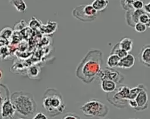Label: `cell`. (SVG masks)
<instances>
[{"mask_svg": "<svg viewBox=\"0 0 150 119\" xmlns=\"http://www.w3.org/2000/svg\"><path fill=\"white\" fill-rule=\"evenodd\" d=\"M103 63V53L101 50L91 49L77 65L75 71L76 76L83 83H91L98 77Z\"/></svg>", "mask_w": 150, "mask_h": 119, "instance_id": "1", "label": "cell"}, {"mask_svg": "<svg viewBox=\"0 0 150 119\" xmlns=\"http://www.w3.org/2000/svg\"><path fill=\"white\" fill-rule=\"evenodd\" d=\"M42 105L47 115L51 118L62 114L66 108L62 93L57 89L52 87L45 90L42 98Z\"/></svg>", "mask_w": 150, "mask_h": 119, "instance_id": "2", "label": "cell"}, {"mask_svg": "<svg viewBox=\"0 0 150 119\" xmlns=\"http://www.w3.org/2000/svg\"><path fill=\"white\" fill-rule=\"evenodd\" d=\"M10 99L13 104L16 113L25 117L34 114L37 110V104L33 95L25 91L13 93Z\"/></svg>", "mask_w": 150, "mask_h": 119, "instance_id": "3", "label": "cell"}, {"mask_svg": "<svg viewBox=\"0 0 150 119\" xmlns=\"http://www.w3.org/2000/svg\"><path fill=\"white\" fill-rule=\"evenodd\" d=\"M80 108L85 116L90 118L104 117L109 112L108 107L97 99H91L87 101Z\"/></svg>", "mask_w": 150, "mask_h": 119, "instance_id": "4", "label": "cell"}, {"mask_svg": "<svg viewBox=\"0 0 150 119\" xmlns=\"http://www.w3.org/2000/svg\"><path fill=\"white\" fill-rule=\"evenodd\" d=\"M130 89L129 86L126 85H118L114 91L107 93V101L117 108H125L128 106Z\"/></svg>", "mask_w": 150, "mask_h": 119, "instance_id": "5", "label": "cell"}, {"mask_svg": "<svg viewBox=\"0 0 150 119\" xmlns=\"http://www.w3.org/2000/svg\"><path fill=\"white\" fill-rule=\"evenodd\" d=\"M98 15L91 4H83L75 7L72 11V15L76 19L83 22L94 21Z\"/></svg>", "mask_w": 150, "mask_h": 119, "instance_id": "6", "label": "cell"}, {"mask_svg": "<svg viewBox=\"0 0 150 119\" xmlns=\"http://www.w3.org/2000/svg\"><path fill=\"white\" fill-rule=\"evenodd\" d=\"M98 77L101 81L108 80L115 82L117 85H121L124 83V74L119 71L109 67L102 69L98 73Z\"/></svg>", "mask_w": 150, "mask_h": 119, "instance_id": "7", "label": "cell"}, {"mask_svg": "<svg viewBox=\"0 0 150 119\" xmlns=\"http://www.w3.org/2000/svg\"><path fill=\"white\" fill-rule=\"evenodd\" d=\"M11 94L8 95L1 107V115L3 119H12L16 114L15 108L10 99Z\"/></svg>", "mask_w": 150, "mask_h": 119, "instance_id": "8", "label": "cell"}, {"mask_svg": "<svg viewBox=\"0 0 150 119\" xmlns=\"http://www.w3.org/2000/svg\"><path fill=\"white\" fill-rule=\"evenodd\" d=\"M135 100L137 104L136 111H144L147 109L148 106V95L146 87L140 91Z\"/></svg>", "mask_w": 150, "mask_h": 119, "instance_id": "9", "label": "cell"}, {"mask_svg": "<svg viewBox=\"0 0 150 119\" xmlns=\"http://www.w3.org/2000/svg\"><path fill=\"white\" fill-rule=\"evenodd\" d=\"M142 9H130L127 11L125 14V18L127 25L134 28L135 25L139 22V16L144 13Z\"/></svg>", "mask_w": 150, "mask_h": 119, "instance_id": "10", "label": "cell"}, {"mask_svg": "<svg viewBox=\"0 0 150 119\" xmlns=\"http://www.w3.org/2000/svg\"><path fill=\"white\" fill-rule=\"evenodd\" d=\"M139 62L144 66L150 67V45L146 44L142 47L138 54Z\"/></svg>", "mask_w": 150, "mask_h": 119, "instance_id": "11", "label": "cell"}, {"mask_svg": "<svg viewBox=\"0 0 150 119\" xmlns=\"http://www.w3.org/2000/svg\"><path fill=\"white\" fill-rule=\"evenodd\" d=\"M135 59L134 56L131 53H128L125 56L120 59L118 66V68L122 69H130L135 64Z\"/></svg>", "mask_w": 150, "mask_h": 119, "instance_id": "12", "label": "cell"}, {"mask_svg": "<svg viewBox=\"0 0 150 119\" xmlns=\"http://www.w3.org/2000/svg\"><path fill=\"white\" fill-rule=\"evenodd\" d=\"M100 85L102 90L106 93L112 92L116 89L118 86L115 82L108 80H101Z\"/></svg>", "mask_w": 150, "mask_h": 119, "instance_id": "13", "label": "cell"}, {"mask_svg": "<svg viewBox=\"0 0 150 119\" xmlns=\"http://www.w3.org/2000/svg\"><path fill=\"white\" fill-rule=\"evenodd\" d=\"M118 43L120 48L124 50L127 52H131L133 47V40L128 37H124L122 38Z\"/></svg>", "mask_w": 150, "mask_h": 119, "instance_id": "14", "label": "cell"}, {"mask_svg": "<svg viewBox=\"0 0 150 119\" xmlns=\"http://www.w3.org/2000/svg\"><path fill=\"white\" fill-rule=\"evenodd\" d=\"M108 3V0H94L91 5L97 12H99L105 10Z\"/></svg>", "mask_w": 150, "mask_h": 119, "instance_id": "15", "label": "cell"}, {"mask_svg": "<svg viewBox=\"0 0 150 119\" xmlns=\"http://www.w3.org/2000/svg\"><path fill=\"white\" fill-rule=\"evenodd\" d=\"M9 2L18 12H25L27 9V5L24 0H9Z\"/></svg>", "mask_w": 150, "mask_h": 119, "instance_id": "16", "label": "cell"}, {"mask_svg": "<svg viewBox=\"0 0 150 119\" xmlns=\"http://www.w3.org/2000/svg\"><path fill=\"white\" fill-rule=\"evenodd\" d=\"M40 28L45 33L50 34L56 30L57 23L54 21H48L46 25L42 24Z\"/></svg>", "mask_w": 150, "mask_h": 119, "instance_id": "17", "label": "cell"}, {"mask_svg": "<svg viewBox=\"0 0 150 119\" xmlns=\"http://www.w3.org/2000/svg\"><path fill=\"white\" fill-rule=\"evenodd\" d=\"M120 58L114 54H110L107 59V65L108 67L114 69L117 67Z\"/></svg>", "mask_w": 150, "mask_h": 119, "instance_id": "18", "label": "cell"}, {"mask_svg": "<svg viewBox=\"0 0 150 119\" xmlns=\"http://www.w3.org/2000/svg\"><path fill=\"white\" fill-rule=\"evenodd\" d=\"M128 53V52H127L126 51H125L124 50H123V49H122L120 47V46L118 45V43H115L113 46V47H112V49L111 50V52H110V54L116 55L120 59L125 56Z\"/></svg>", "mask_w": 150, "mask_h": 119, "instance_id": "19", "label": "cell"}, {"mask_svg": "<svg viewBox=\"0 0 150 119\" xmlns=\"http://www.w3.org/2000/svg\"><path fill=\"white\" fill-rule=\"evenodd\" d=\"M146 86L143 84H139L136 87H134L133 88L130 89L129 91V94L128 97V100H133L136 98L138 93L140 92V91L143 89Z\"/></svg>", "mask_w": 150, "mask_h": 119, "instance_id": "20", "label": "cell"}, {"mask_svg": "<svg viewBox=\"0 0 150 119\" xmlns=\"http://www.w3.org/2000/svg\"><path fill=\"white\" fill-rule=\"evenodd\" d=\"M10 94L8 87L4 84H0V108L5 98Z\"/></svg>", "mask_w": 150, "mask_h": 119, "instance_id": "21", "label": "cell"}, {"mask_svg": "<svg viewBox=\"0 0 150 119\" xmlns=\"http://www.w3.org/2000/svg\"><path fill=\"white\" fill-rule=\"evenodd\" d=\"M135 0H120V5L125 11L132 9V4Z\"/></svg>", "mask_w": 150, "mask_h": 119, "instance_id": "22", "label": "cell"}, {"mask_svg": "<svg viewBox=\"0 0 150 119\" xmlns=\"http://www.w3.org/2000/svg\"><path fill=\"white\" fill-rule=\"evenodd\" d=\"M40 72V69L35 66L30 67L28 69V74L30 77L35 78L39 76V73Z\"/></svg>", "mask_w": 150, "mask_h": 119, "instance_id": "23", "label": "cell"}, {"mask_svg": "<svg viewBox=\"0 0 150 119\" xmlns=\"http://www.w3.org/2000/svg\"><path fill=\"white\" fill-rule=\"evenodd\" d=\"M139 22L145 24L147 28L150 27V17L149 14L145 12L142 13L139 18Z\"/></svg>", "mask_w": 150, "mask_h": 119, "instance_id": "24", "label": "cell"}, {"mask_svg": "<svg viewBox=\"0 0 150 119\" xmlns=\"http://www.w3.org/2000/svg\"><path fill=\"white\" fill-rule=\"evenodd\" d=\"M134 28L136 32H137L138 33H143L146 31V30L148 28L146 27V26L145 24L138 22V23H137L135 25Z\"/></svg>", "mask_w": 150, "mask_h": 119, "instance_id": "25", "label": "cell"}, {"mask_svg": "<svg viewBox=\"0 0 150 119\" xmlns=\"http://www.w3.org/2000/svg\"><path fill=\"white\" fill-rule=\"evenodd\" d=\"M12 34V29L10 28H5L4 29H2L0 33V36L4 38H8L11 36Z\"/></svg>", "mask_w": 150, "mask_h": 119, "instance_id": "26", "label": "cell"}, {"mask_svg": "<svg viewBox=\"0 0 150 119\" xmlns=\"http://www.w3.org/2000/svg\"><path fill=\"white\" fill-rule=\"evenodd\" d=\"M29 25L31 28H34L37 26H40L42 25V23H41L40 21L38 20L35 17H32L31 20L29 22Z\"/></svg>", "mask_w": 150, "mask_h": 119, "instance_id": "27", "label": "cell"}, {"mask_svg": "<svg viewBox=\"0 0 150 119\" xmlns=\"http://www.w3.org/2000/svg\"><path fill=\"white\" fill-rule=\"evenodd\" d=\"M62 119H81V117L75 113H67L62 118Z\"/></svg>", "mask_w": 150, "mask_h": 119, "instance_id": "28", "label": "cell"}, {"mask_svg": "<svg viewBox=\"0 0 150 119\" xmlns=\"http://www.w3.org/2000/svg\"><path fill=\"white\" fill-rule=\"evenodd\" d=\"M32 119H48V118L45 114L39 111L36 113Z\"/></svg>", "mask_w": 150, "mask_h": 119, "instance_id": "29", "label": "cell"}, {"mask_svg": "<svg viewBox=\"0 0 150 119\" xmlns=\"http://www.w3.org/2000/svg\"><path fill=\"white\" fill-rule=\"evenodd\" d=\"M128 105L131 107L133 110H136L137 107V103L135 100V99L133 100H128Z\"/></svg>", "mask_w": 150, "mask_h": 119, "instance_id": "30", "label": "cell"}, {"mask_svg": "<svg viewBox=\"0 0 150 119\" xmlns=\"http://www.w3.org/2000/svg\"><path fill=\"white\" fill-rule=\"evenodd\" d=\"M142 10L144 11V12H145L146 13H148V14L150 13V2H146L144 4V5L142 8Z\"/></svg>", "mask_w": 150, "mask_h": 119, "instance_id": "31", "label": "cell"}, {"mask_svg": "<svg viewBox=\"0 0 150 119\" xmlns=\"http://www.w3.org/2000/svg\"><path fill=\"white\" fill-rule=\"evenodd\" d=\"M2 76H3V72H2V69H0V80L2 78Z\"/></svg>", "mask_w": 150, "mask_h": 119, "instance_id": "32", "label": "cell"}, {"mask_svg": "<svg viewBox=\"0 0 150 119\" xmlns=\"http://www.w3.org/2000/svg\"><path fill=\"white\" fill-rule=\"evenodd\" d=\"M129 119H139L138 118H129Z\"/></svg>", "mask_w": 150, "mask_h": 119, "instance_id": "33", "label": "cell"}, {"mask_svg": "<svg viewBox=\"0 0 150 119\" xmlns=\"http://www.w3.org/2000/svg\"><path fill=\"white\" fill-rule=\"evenodd\" d=\"M16 119H25V118H22V117H19V118H16Z\"/></svg>", "mask_w": 150, "mask_h": 119, "instance_id": "34", "label": "cell"}, {"mask_svg": "<svg viewBox=\"0 0 150 119\" xmlns=\"http://www.w3.org/2000/svg\"><path fill=\"white\" fill-rule=\"evenodd\" d=\"M0 119H3L2 117V116H1V113H0Z\"/></svg>", "mask_w": 150, "mask_h": 119, "instance_id": "35", "label": "cell"}, {"mask_svg": "<svg viewBox=\"0 0 150 119\" xmlns=\"http://www.w3.org/2000/svg\"><path fill=\"white\" fill-rule=\"evenodd\" d=\"M101 119H108V118H101Z\"/></svg>", "mask_w": 150, "mask_h": 119, "instance_id": "36", "label": "cell"}, {"mask_svg": "<svg viewBox=\"0 0 150 119\" xmlns=\"http://www.w3.org/2000/svg\"></svg>", "mask_w": 150, "mask_h": 119, "instance_id": "37", "label": "cell"}]
</instances>
